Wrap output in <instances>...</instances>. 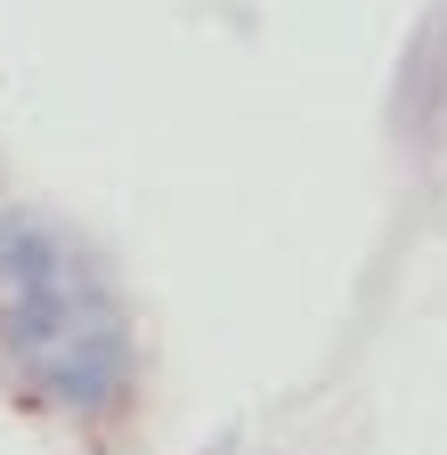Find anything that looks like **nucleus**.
Instances as JSON below:
<instances>
[{
  "label": "nucleus",
  "mask_w": 447,
  "mask_h": 455,
  "mask_svg": "<svg viewBox=\"0 0 447 455\" xmlns=\"http://www.w3.org/2000/svg\"><path fill=\"white\" fill-rule=\"evenodd\" d=\"M0 366L74 423H115L139 382V333L106 260L33 212H0Z\"/></svg>",
  "instance_id": "nucleus-1"
}]
</instances>
